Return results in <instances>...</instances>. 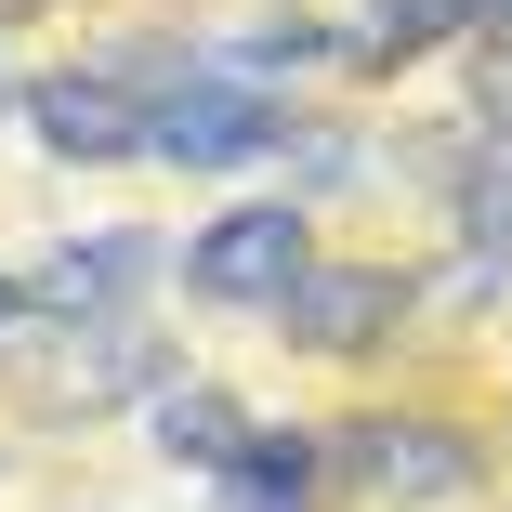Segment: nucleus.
<instances>
[{
  "instance_id": "obj_1",
  "label": "nucleus",
  "mask_w": 512,
  "mask_h": 512,
  "mask_svg": "<svg viewBox=\"0 0 512 512\" xmlns=\"http://www.w3.org/2000/svg\"><path fill=\"white\" fill-rule=\"evenodd\" d=\"M276 145H289V106H263L250 79L145 92V158H171V171H237V158H276Z\"/></svg>"
},
{
  "instance_id": "obj_2",
  "label": "nucleus",
  "mask_w": 512,
  "mask_h": 512,
  "mask_svg": "<svg viewBox=\"0 0 512 512\" xmlns=\"http://www.w3.org/2000/svg\"><path fill=\"white\" fill-rule=\"evenodd\" d=\"M263 316H276V342H302V355H355V342H381V329L407 316V276H394V263H302Z\"/></svg>"
},
{
  "instance_id": "obj_3",
  "label": "nucleus",
  "mask_w": 512,
  "mask_h": 512,
  "mask_svg": "<svg viewBox=\"0 0 512 512\" xmlns=\"http://www.w3.org/2000/svg\"><path fill=\"white\" fill-rule=\"evenodd\" d=\"M302 263H316V237H302V211H276V197H250V211H224V224H197V250H184V289L197 302H276Z\"/></svg>"
},
{
  "instance_id": "obj_4",
  "label": "nucleus",
  "mask_w": 512,
  "mask_h": 512,
  "mask_svg": "<svg viewBox=\"0 0 512 512\" xmlns=\"http://www.w3.org/2000/svg\"><path fill=\"white\" fill-rule=\"evenodd\" d=\"M27 394H40V407H119V394H158V329H132V316H66V329L27 355Z\"/></svg>"
},
{
  "instance_id": "obj_5",
  "label": "nucleus",
  "mask_w": 512,
  "mask_h": 512,
  "mask_svg": "<svg viewBox=\"0 0 512 512\" xmlns=\"http://www.w3.org/2000/svg\"><path fill=\"white\" fill-rule=\"evenodd\" d=\"M14 106H27V132H40L53 158H145V92H132L119 66H66V79H27Z\"/></svg>"
},
{
  "instance_id": "obj_6",
  "label": "nucleus",
  "mask_w": 512,
  "mask_h": 512,
  "mask_svg": "<svg viewBox=\"0 0 512 512\" xmlns=\"http://www.w3.org/2000/svg\"><path fill=\"white\" fill-rule=\"evenodd\" d=\"M158 276V237H132V224H106V237H66L40 276H27V316H119V302Z\"/></svg>"
},
{
  "instance_id": "obj_7",
  "label": "nucleus",
  "mask_w": 512,
  "mask_h": 512,
  "mask_svg": "<svg viewBox=\"0 0 512 512\" xmlns=\"http://www.w3.org/2000/svg\"><path fill=\"white\" fill-rule=\"evenodd\" d=\"M342 473L381 486V499H447V486H473V447L447 421H355L342 434Z\"/></svg>"
},
{
  "instance_id": "obj_8",
  "label": "nucleus",
  "mask_w": 512,
  "mask_h": 512,
  "mask_svg": "<svg viewBox=\"0 0 512 512\" xmlns=\"http://www.w3.org/2000/svg\"><path fill=\"white\" fill-rule=\"evenodd\" d=\"M145 434H158V460H197V473H224V460L250 447L237 394H211V381H158V394H145Z\"/></svg>"
},
{
  "instance_id": "obj_9",
  "label": "nucleus",
  "mask_w": 512,
  "mask_h": 512,
  "mask_svg": "<svg viewBox=\"0 0 512 512\" xmlns=\"http://www.w3.org/2000/svg\"><path fill=\"white\" fill-rule=\"evenodd\" d=\"M447 211H460L473 263L499 276V263H512V132H473V145H460V171H447Z\"/></svg>"
},
{
  "instance_id": "obj_10",
  "label": "nucleus",
  "mask_w": 512,
  "mask_h": 512,
  "mask_svg": "<svg viewBox=\"0 0 512 512\" xmlns=\"http://www.w3.org/2000/svg\"><path fill=\"white\" fill-rule=\"evenodd\" d=\"M224 499L237 512H316V434H250L224 460Z\"/></svg>"
},
{
  "instance_id": "obj_11",
  "label": "nucleus",
  "mask_w": 512,
  "mask_h": 512,
  "mask_svg": "<svg viewBox=\"0 0 512 512\" xmlns=\"http://www.w3.org/2000/svg\"><path fill=\"white\" fill-rule=\"evenodd\" d=\"M473 27V0H368V27L342 40L355 66H407V53H434V40H460Z\"/></svg>"
},
{
  "instance_id": "obj_12",
  "label": "nucleus",
  "mask_w": 512,
  "mask_h": 512,
  "mask_svg": "<svg viewBox=\"0 0 512 512\" xmlns=\"http://www.w3.org/2000/svg\"><path fill=\"white\" fill-rule=\"evenodd\" d=\"M473 79H486V132H512V27L486 40V66H473Z\"/></svg>"
},
{
  "instance_id": "obj_13",
  "label": "nucleus",
  "mask_w": 512,
  "mask_h": 512,
  "mask_svg": "<svg viewBox=\"0 0 512 512\" xmlns=\"http://www.w3.org/2000/svg\"><path fill=\"white\" fill-rule=\"evenodd\" d=\"M27 329V276H0V342H14Z\"/></svg>"
},
{
  "instance_id": "obj_14",
  "label": "nucleus",
  "mask_w": 512,
  "mask_h": 512,
  "mask_svg": "<svg viewBox=\"0 0 512 512\" xmlns=\"http://www.w3.org/2000/svg\"><path fill=\"white\" fill-rule=\"evenodd\" d=\"M473 14H499V27H512V0H473Z\"/></svg>"
}]
</instances>
